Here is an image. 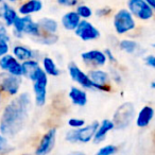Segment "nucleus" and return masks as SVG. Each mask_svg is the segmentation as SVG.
I'll use <instances>...</instances> for the list:
<instances>
[{"label":"nucleus","mask_w":155,"mask_h":155,"mask_svg":"<svg viewBox=\"0 0 155 155\" xmlns=\"http://www.w3.org/2000/svg\"><path fill=\"white\" fill-rule=\"evenodd\" d=\"M30 105V95L24 93L5 106L0 119V131L3 135L14 136L24 129L29 117Z\"/></svg>","instance_id":"nucleus-1"},{"label":"nucleus","mask_w":155,"mask_h":155,"mask_svg":"<svg viewBox=\"0 0 155 155\" xmlns=\"http://www.w3.org/2000/svg\"><path fill=\"white\" fill-rule=\"evenodd\" d=\"M99 122L94 121L79 129H71L65 134V139L71 143H87L94 139Z\"/></svg>","instance_id":"nucleus-2"},{"label":"nucleus","mask_w":155,"mask_h":155,"mask_svg":"<svg viewBox=\"0 0 155 155\" xmlns=\"http://www.w3.org/2000/svg\"><path fill=\"white\" fill-rule=\"evenodd\" d=\"M135 107L130 102L121 104L115 112L112 121L114 122L115 130H123L127 129L131 124L132 120L135 118Z\"/></svg>","instance_id":"nucleus-3"},{"label":"nucleus","mask_w":155,"mask_h":155,"mask_svg":"<svg viewBox=\"0 0 155 155\" xmlns=\"http://www.w3.org/2000/svg\"><path fill=\"white\" fill-rule=\"evenodd\" d=\"M114 29L117 34L123 35L133 31L136 28V21L134 16L127 9H120L114 15Z\"/></svg>","instance_id":"nucleus-4"},{"label":"nucleus","mask_w":155,"mask_h":155,"mask_svg":"<svg viewBox=\"0 0 155 155\" xmlns=\"http://www.w3.org/2000/svg\"><path fill=\"white\" fill-rule=\"evenodd\" d=\"M14 31L17 36L21 37L24 34H28L30 36L37 37L41 34V30L39 28L38 24L33 21V19L30 17V15L17 17L13 25Z\"/></svg>","instance_id":"nucleus-5"},{"label":"nucleus","mask_w":155,"mask_h":155,"mask_svg":"<svg viewBox=\"0 0 155 155\" xmlns=\"http://www.w3.org/2000/svg\"><path fill=\"white\" fill-rule=\"evenodd\" d=\"M127 10L139 20H150L154 16V10L144 0H127Z\"/></svg>","instance_id":"nucleus-6"},{"label":"nucleus","mask_w":155,"mask_h":155,"mask_svg":"<svg viewBox=\"0 0 155 155\" xmlns=\"http://www.w3.org/2000/svg\"><path fill=\"white\" fill-rule=\"evenodd\" d=\"M33 82V91H34L35 103L38 106L45 105L47 101V87H48V75L44 70L34 79Z\"/></svg>","instance_id":"nucleus-7"},{"label":"nucleus","mask_w":155,"mask_h":155,"mask_svg":"<svg viewBox=\"0 0 155 155\" xmlns=\"http://www.w3.org/2000/svg\"><path fill=\"white\" fill-rule=\"evenodd\" d=\"M68 73H69V77L71 78V80L77 83V84L80 85L82 88L95 89L88 73L83 71L75 63H70L68 65Z\"/></svg>","instance_id":"nucleus-8"},{"label":"nucleus","mask_w":155,"mask_h":155,"mask_svg":"<svg viewBox=\"0 0 155 155\" xmlns=\"http://www.w3.org/2000/svg\"><path fill=\"white\" fill-rule=\"evenodd\" d=\"M74 33L80 39L83 41H96L100 37V31L94 26L91 22L86 19H82L74 30Z\"/></svg>","instance_id":"nucleus-9"},{"label":"nucleus","mask_w":155,"mask_h":155,"mask_svg":"<svg viewBox=\"0 0 155 155\" xmlns=\"http://www.w3.org/2000/svg\"><path fill=\"white\" fill-rule=\"evenodd\" d=\"M21 84L20 77L13 75L11 73H1L0 74V88L11 96H15L18 94Z\"/></svg>","instance_id":"nucleus-10"},{"label":"nucleus","mask_w":155,"mask_h":155,"mask_svg":"<svg viewBox=\"0 0 155 155\" xmlns=\"http://www.w3.org/2000/svg\"><path fill=\"white\" fill-rule=\"evenodd\" d=\"M56 135L58 131L56 129H50L46 132L41 137L36 150H35V155H48L52 150L56 142Z\"/></svg>","instance_id":"nucleus-11"},{"label":"nucleus","mask_w":155,"mask_h":155,"mask_svg":"<svg viewBox=\"0 0 155 155\" xmlns=\"http://www.w3.org/2000/svg\"><path fill=\"white\" fill-rule=\"evenodd\" d=\"M91 82L94 84V88L96 91H110V74L102 69H93L88 72Z\"/></svg>","instance_id":"nucleus-12"},{"label":"nucleus","mask_w":155,"mask_h":155,"mask_svg":"<svg viewBox=\"0 0 155 155\" xmlns=\"http://www.w3.org/2000/svg\"><path fill=\"white\" fill-rule=\"evenodd\" d=\"M0 67L5 72L11 73L13 75H17V77H21L22 75L21 63H19V61L14 55L5 54V55L1 56V58H0Z\"/></svg>","instance_id":"nucleus-13"},{"label":"nucleus","mask_w":155,"mask_h":155,"mask_svg":"<svg viewBox=\"0 0 155 155\" xmlns=\"http://www.w3.org/2000/svg\"><path fill=\"white\" fill-rule=\"evenodd\" d=\"M81 58L86 64L94 65L96 67H102L107 63V58H106L104 51L98 49H93L83 52L81 54Z\"/></svg>","instance_id":"nucleus-14"},{"label":"nucleus","mask_w":155,"mask_h":155,"mask_svg":"<svg viewBox=\"0 0 155 155\" xmlns=\"http://www.w3.org/2000/svg\"><path fill=\"white\" fill-rule=\"evenodd\" d=\"M113 130H115V125L114 122L110 119H104L101 122H99L97 127V131L95 133V136H94V141L96 143H100V142H103L104 140L106 139L108 133L112 132Z\"/></svg>","instance_id":"nucleus-15"},{"label":"nucleus","mask_w":155,"mask_h":155,"mask_svg":"<svg viewBox=\"0 0 155 155\" xmlns=\"http://www.w3.org/2000/svg\"><path fill=\"white\" fill-rule=\"evenodd\" d=\"M154 114L155 113L153 107H151L149 105L143 106L136 115V125L138 127H141V129L142 127H147L151 123V121L153 120V118H154Z\"/></svg>","instance_id":"nucleus-16"},{"label":"nucleus","mask_w":155,"mask_h":155,"mask_svg":"<svg viewBox=\"0 0 155 155\" xmlns=\"http://www.w3.org/2000/svg\"><path fill=\"white\" fill-rule=\"evenodd\" d=\"M21 66H22V75L30 79L31 81H34L35 78L43 70V68H41V65L38 64V62L36 60L25 61L24 63H21Z\"/></svg>","instance_id":"nucleus-17"},{"label":"nucleus","mask_w":155,"mask_h":155,"mask_svg":"<svg viewBox=\"0 0 155 155\" xmlns=\"http://www.w3.org/2000/svg\"><path fill=\"white\" fill-rule=\"evenodd\" d=\"M68 98L72 102L73 105L80 106V107H83V106L86 105L87 100H88L87 99L86 91L83 88H80V87H77V86H72L69 89Z\"/></svg>","instance_id":"nucleus-18"},{"label":"nucleus","mask_w":155,"mask_h":155,"mask_svg":"<svg viewBox=\"0 0 155 155\" xmlns=\"http://www.w3.org/2000/svg\"><path fill=\"white\" fill-rule=\"evenodd\" d=\"M81 17L78 15L75 11H69L63 15L62 19H61V24H62L63 28L67 31H74L77 27L79 26L81 21Z\"/></svg>","instance_id":"nucleus-19"},{"label":"nucleus","mask_w":155,"mask_h":155,"mask_svg":"<svg viewBox=\"0 0 155 155\" xmlns=\"http://www.w3.org/2000/svg\"><path fill=\"white\" fill-rule=\"evenodd\" d=\"M43 9V1L41 0H28L19 7V13L21 15H31L37 13Z\"/></svg>","instance_id":"nucleus-20"},{"label":"nucleus","mask_w":155,"mask_h":155,"mask_svg":"<svg viewBox=\"0 0 155 155\" xmlns=\"http://www.w3.org/2000/svg\"><path fill=\"white\" fill-rule=\"evenodd\" d=\"M13 54L18 61H29V60H35L36 58V52L33 51L32 49L28 47H25V46L18 45L15 46L13 48Z\"/></svg>","instance_id":"nucleus-21"},{"label":"nucleus","mask_w":155,"mask_h":155,"mask_svg":"<svg viewBox=\"0 0 155 155\" xmlns=\"http://www.w3.org/2000/svg\"><path fill=\"white\" fill-rule=\"evenodd\" d=\"M38 26L43 33H49V34H56L58 30V22L53 18L44 17L38 20Z\"/></svg>","instance_id":"nucleus-22"},{"label":"nucleus","mask_w":155,"mask_h":155,"mask_svg":"<svg viewBox=\"0 0 155 155\" xmlns=\"http://www.w3.org/2000/svg\"><path fill=\"white\" fill-rule=\"evenodd\" d=\"M43 70L47 73V75H51V77H58L61 74V70L58 67L56 63L54 62L53 58H49V56H46L43 58Z\"/></svg>","instance_id":"nucleus-23"},{"label":"nucleus","mask_w":155,"mask_h":155,"mask_svg":"<svg viewBox=\"0 0 155 155\" xmlns=\"http://www.w3.org/2000/svg\"><path fill=\"white\" fill-rule=\"evenodd\" d=\"M1 16H2L3 20H5L7 26H13L15 20L17 19V17H18L15 10L10 7V5H5V3H3L2 8H1Z\"/></svg>","instance_id":"nucleus-24"},{"label":"nucleus","mask_w":155,"mask_h":155,"mask_svg":"<svg viewBox=\"0 0 155 155\" xmlns=\"http://www.w3.org/2000/svg\"><path fill=\"white\" fill-rule=\"evenodd\" d=\"M119 48L125 53L136 54L140 50V45L133 39H122L119 41Z\"/></svg>","instance_id":"nucleus-25"},{"label":"nucleus","mask_w":155,"mask_h":155,"mask_svg":"<svg viewBox=\"0 0 155 155\" xmlns=\"http://www.w3.org/2000/svg\"><path fill=\"white\" fill-rule=\"evenodd\" d=\"M9 35L7 29L2 25H0V56H3L9 51Z\"/></svg>","instance_id":"nucleus-26"},{"label":"nucleus","mask_w":155,"mask_h":155,"mask_svg":"<svg viewBox=\"0 0 155 155\" xmlns=\"http://www.w3.org/2000/svg\"><path fill=\"white\" fill-rule=\"evenodd\" d=\"M35 38H36L37 43L43 44V45L46 46L54 45L58 41V36L56 34H49V33H43V32H41V34L39 36L35 37Z\"/></svg>","instance_id":"nucleus-27"},{"label":"nucleus","mask_w":155,"mask_h":155,"mask_svg":"<svg viewBox=\"0 0 155 155\" xmlns=\"http://www.w3.org/2000/svg\"><path fill=\"white\" fill-rule=\"evenodd\" d=\"M75 12L81 17V19H88L93 16V10L85 5H78Z\"/></svg>","instance_id":"nucleus-28"},{"label":"nucleus","mask_w":155,"mask_h":155,"mask_svg":"<svg viewBox=\"0 0 155 155\" xmlns=\"http://www.w3.org/2000/svg\"><path fill=\"white\" fill-rule=\"evenodd\" d=\"M117 152V147L114 144H105L97 151L96 155H114Z\"/></svg>","instance_id":"nucleus-29"},{"label":"nucleus","mask_w":155,"mask_h":155,"mask_svg":"<svg viewBox=\"0 0 155 155\" xmlns=\"http://www.w3.org/2000/svg\"><path fill=\"white\" fill-rule=\"evenodd\" d=\"M67 123L71 129H79V127H82L83 125H85V120L81 118H70Z\"/></svg>","instance_id":"nucleus-30"},{"label":"nucleus","mask_w":155,"mask_h":155,"mask_svg":"<svg viewBox=\"0 0 155 155\" xmlns=\"http://www.w3.org/2000/svg\"><path fill=\"white\" fill-rule=\"evenodd\" d=\"M58 5L65 8H73L79 5V0H56Z\"/></svg>","instance_id":"nucleus-31"},{"label":"nucleus","mask_w":155,"mask_h":155,"mask_svg":"<svg viewBox=\"0 0 155 155\" xmlns=\"http://www.w3.org/2000/svg\"><path fill=\"white\" fill-rule=\"evenodd\" d=\"M112 13V9L110 7H103L100 8L96 11V15L99 16V17H105V16H108Z\"/></svg>","instance_id":"nucleus-32"},{"label":"nucleus","mask_w":155,"mask_h":155,"mask_svg":"<svg viewBox=\"0 0 155 155\" xmlns=\"http://www.w3.org/2000/svg\"><path fill=\"white\" fill-rule=\"evenodd\" d=\"M108 74H110V78L114 81V82L121 83V81H122V77H121V74L117 70H115V69L110 71V73H108Z\"/></svg>","instance_id":"nucleus-33"},{"label":"nucleus","mask_w":155,"mask_h":155,"mask_svg":"<svg viewBox=\"0 0 155 155\" xmlns=\"http://www.w3.org/2000/svg\"><path fill=\"white\" fill-rule=\"evenodd\" d=\"M144 63H146V65H148L149 67L155 69V55H153V54L147 55L146 58H144Z\"/></svg>","instance_id":"nucleus-34"},{"label":"nucleus","mask_w":155,"mask_h":155,"mask_svg":"<svg viewBox=\"0 0 155 155\" xmlns=\"http://www.w3.org/2000/svg\"><path fill=\"white\" fill-rule=\"evenodd\" d=\"M104 53H105V56H106V58H107V62H110V63H116L117 62V60H116V58H115V55H114V53H113V51L110 49H105L104 50Z\"/></svg>","instance_id":"nucleus-35"},{"label":"nucleus","mask_w":155,"mask_h":155,"mask_svg":"<svg viewBox=\"0 0 155 155\" xmlns=\"http://www.w3.org/2000/svg\"><path fill=\"white\" fill-rule=\"evenodd\" d=\"M8 147H9V143H8V140L5 136L0 135V152H3V151L8 150Z\"/></svg>","instance_id":"nucleus-36"},{"label":"nucleus","mask_w":155,"mask_h":155,"mask_svg":"<svg viewBox=\"0 0 155 155\" xmlns=\"http://www.w3.org/2000/svg\"><path fill=\"white\" fill-rule=\"evenodd\" d=\"M144 1L155 11V0H144Z\"/></svg>","instance_id":"nucleus-37"},{"label":"nucleus","mask_w":155,"mask_h":155,"mask_svg":"<svg viewBox=\"0 0 155 155\" xmlns=\"http://www.w3.org/2000/svg\"><path fill=\"white\" fill-rule=\"evenodd\" d=\"M151 88L155 89V81H153V82L151 83Z\"/></svg>","instance_id":"nucleus-38"},{"label":"nucleus","mask_w":155,"mask_h":155,"mask_svg":"<svg viewBox=\"0 0 155 155\" xmlns=\"http://www.w3.org/2000/svg\"><path fill=\"white\" fill-rule=\"evenodd\" d=\"M73 155H84L83 153H75V154H73Z\"/></svg>","instance_id":"nucleus-39"},{"label":"nucleus","mask_w":155,"mask_h":155,"mask_svg":"<svg viewBox=\"0 0 155 155\" xmlns=\"http://www.w3.org/2000/svg\"><path fill=\"white\" fill-rule=\"evenodd\" d=\"M152 47H153V48H155V43H154V44H152Z\"/></svg>","instance_id":"nucleus-40"},{"label":"nucleus","mask_w":155,"mask_h":155,"mask_svg":"<svg viewBox=\"0 0 155 155\" xmlns=\"http://www.w3.org/2000/svg\"><path fill=\"white\" fill-rule=\"evenodd\" d=\"M10 1H19V0H10Z\"/></svg>","instance_id":"nucleus-41"},{"label":"nucleus","mask_w":155,"mask_h":155,"mask_svg":"<svg viewBox=\"0 0 155 155\" xmlns=\"http://www.w3.org/2000/svg\"><path fill=\"white\" fill-rule=\"evenodd\" d=\"M22 155H29V154H22Z\"/></svg>","instance_id":"nucleus-42"}]
</instances>
